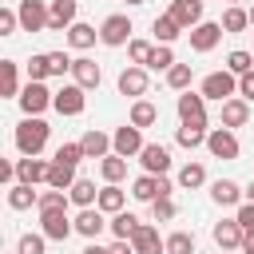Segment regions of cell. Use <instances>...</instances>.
I'll list each match as a JSON object with an SVG mask.
<instances>
[{
  "mask_svg": "<svg viewBox=\"0 0 254 254\" xmlns=\"http://www.w3.org/2000/svg\"><path fill=\"white\" fill-rule=\"evenodd\" d=\"M167 254H194V234L175 230V234L167 238Z\"/></svg>",
  "mask_w": 254,
  "mask_h": 254,
  "instance_id": "obj_40",
  "label": "cell"
},
{
  "mask_svg": "<svg viewBox=\"0 0 254 254\" xmlns=\"http://www.w3.org/2000/svg\"><path fill=\"white\" fill-rule=\"evenodd\" d=\"M16 179V163H0V183H12Z\"/></svg>",
  "mask_w": 254,
  "mask_h": 254,
  "instance_id": "obj_53",
  "label": "cell"
},
{
  "mask_svg": "<svg viewBox=\"0 0 254 254\" xmlns=\"http://www.w3.org/2000/svg\"><path fill=\"white\" fill-rule=\"evenodd\" d=\"M242 238H246V230H242V222H238V218H230V222H218V226H214V242H218V250H238V246H242Z\"/></svg>",
  "mask_w": 254,
  "mask_h": 254,
  "instance_id": "obj_20",
  "label": "cell"
},
{
  "mask_svg": "<svg viewBox=\"0 0 254 254\" xmlns=\"http://www.w3.org/2000/svg\"><path fill=\"white\" fill-rule=\"evenodd\" d=\"M48 135H52V127H48L40 115H24L20 127H16V147H20V155H40V151L48 147Z\"/></svg>",
  "mask_w": 254,
  "mask_h": 254,
  "instance_id": "obj_1",
  "label": "cell"
},
{
  "mask_svg": "<svg viewBox=\"0 0 254 254\" xmlns=\"http://www.w3.org/2000/svg\"><path fill=\"white\" fill-rule=\"evenodd\" d=\"M115 87H119V95H147V67L143 64H131V67H123L119 71V79H115Z\"/></svg>",
  "mask_w": 254,
  "mask_h": 254,
  "instance_id": "obj_9",
  "label": "cell"
},
{
  "mask_svg": "<svg viewBox=\"0 0 254 254\" xmlns=\"http://www.w3.org/2000/svg\"><path fill=\"white\" fill-rule=\"evenodd\" d=\"M147 67H151V71H171V67H175V52H171V44H159V48L151 52Z\"/></svg>",
  "mask_w": 254,
  "mask_h": 254,
  "instance_id": "obj_38",
  "label": "cell"
},
{
  "mask_svg": "<svg viewBox=\"0 0 254 254\" xmlns=\"http://www.w3.org/2000/svg\"><path fill=\"white\" fill-rule=\"evenodd\" d=\"M242 28H250V12L238 8V4H230L222 12V32H242Z\"/></svg>",
  "mask_w": 254,
  "mask_h": 254,
  "instance_id": "obj_36",
  "label": "cell"
},
{
  "mask_svg": "<svg viewBox=\"0 0 254 254\" xmlns=\"http://www.w3.org/2000/svg\"><path fill=\"white\" fill-rule=\"evenodd\" d=\"M171 190H175V183H171L167 175H139V179L131 183V194H135L139 202H155V198H171Z\"/></svg>",
  "mask_w": 254,
  "mask_h": 254,
  "instance_id": "obj_2",
  "label": "cell"
},
{
  "mask_svg": "<svg viewBox=\"0 0 254 254\" xmlns=\"http://www.w3.org/2000/svg\"><path fill=\"white\" fill-rule=\"evenodd\" d=\"M20 99V107H24V115H40L44 107H52V99H56V91H48L44 83H36V79H28V87L16 95Z\"/></svg>",
  "mask_w": 254,
  "mask_h": 254,
  "instance_id": "obj_4",
  "label": "cell"
},
{
  "mask_svg": "<svg viewBox=\"0 0 254 254\" xmlns=\"http://www.w3.org/2000/svg\"><path fill=\"white\" fill-rule=\"evenodd\" d=\"M139 163H143L147 175H167V171H171V151H167L163 143H147V147L139 151Z\"/></svg>",
  "mask_w": 254,
  "mask_h": 254,
  "instance_id": "obj_13",
  "label": "cell"
},
{
  "mask_svg": "<svg viewBox=\"0 0 254 254\" xmlns=\"http://www.w3.org/2000/svg\"><path fill=\"white\" fill-rule=\"evenodd\" d=\"M48 167H52V163H44L40 155H24V159L16 163V179H20V183H32V187H36V183H48Z\"/></svg>",
  "mask_w": 254,
  "mask_h": 254,
  "instance_id": "obj_17",
  "label": "cell"
},
{
  "mask_svg": "<svg viewBox=\"0 0 254 254\" xmlns=\"http://www.w3.org/2000/svg\"><path fill=\"white\" fill-rule=\"evenodd\" d=\"M238 222H242V230L246 234H254V202H246V206H238V214H234Z\"/></svg>",
  "mask_w": 254,
  "mask_h": 254,
  "instance_id": "obj_50",
  "label": "cell"
},
{
  "mask_svg": "<svg viewBox=\"0 0 254 254\" xmlns=\"http://www.w3.org/2000/svg\"><path fill=\"white\" fill-rule=\"evenodd\" d=\"M127 4H147V0H127Z\"/></svg>",
  "mask_w": 254,
  "mask_h": 254,
  "instance_id": "obj_57",
  "label": "cell"
},
{
  "mask_svg": "<svg viewBox=\"0 0 254 254\" xmlns=\"http://www.w3.org/2000/svg\"><path fill=\"white\" fill-rule=\"evenodd\" d=\"M16 254H44V234H24Z\"/></svg>",
  "mask_w": 254,
  "mask_h": 254,
  "instance_id": "obj_48",
  "label": "cell"
},
{
  "mask_svg": "<svg viewBox=\"0 0 254 254\" xmlns=\"http://www.w3.org/2000/svg\"><path fill=\"white\" fill-rule=\"evenodd\" d=\"M151 32H155V40L159 44H171V40H179V32H183V24L167 12V16H155V24H151Z\"/></svg>",
  "mask_w": 254,
  "mask_h": 254,
  "instance_id": "obj_27",
  "label": "cell"
},
{
  "mask_svg": "<svg viewBox=\"0 0 254 254\" xmlns=\"http://www.w3.org/2000/svg\"><path fill=\"white\" fill-rule=\"evenodd\" d=\"M151 52H155V44H147V40H131V44H127V56H131V64H143V67H147Z\"/></svg>",
  "mask_w": 254,
  "mask_h": 254,
  "instance_id": "obj_43",
  "label": "cell"
},
{
  "mask_svg": "<svg viewBox=\"0 0 254 254\" xmlns=\"http://www.w3.org/2000/svg\"><path fill=\"white\" fill-rule=\"evenodd\" d=\"M99 175H103L107 183H119V179L127 175V159H123V155H115V151H111V155H103V159H99Z\"/></svg>",
  "mask_w": 254,
  "mask_h": 254,
  "instance_id": "obj_32",
  "label": "cell"
},
{
  "mask_svg": "<svg viewBox=\"0 0 254 254\" xmlns=\"http://www.w3.org/2000/svg\"><path fill=\"white\" fill-rule=\"evenodd\" d=\"M218 254H234V250H218Z\"/></svg>",
  "mask_w": 254,
  "mask_h": 254,
  "instance_id": "obj_59",
  "label": "cell"
},
{
  "mask_svg": "<svg viewBox=\"0 0 254 254\" xmlns=\"http://www.w3.org/2000/svg\"><path fill=\"white\" fill-rule=\"evenodd\" d=\"M246 119H250V103L230 95V99L222 103V127H230V131H234V127H246Z\"/></svg>",
  "mask_w": 254,
  "mask_h": 254,
  "instance_id": "obj_22",
  "label": "cell"
},
{
  "mask_svg": "<svg viewBox=\"0 0 254 254\" xmlns=\"http://www.w3.org/2000/svg\"><path fill=\"white\" fill-rule=\"evenodd\" d=\"M238 95L250 103L254 99V71H246V75H238Z\"/></svg>",
  "mask_w": 254,
  "mask_h": 254,
  "instance_id": "obj_51",
  "label": "cell"
},
{
  "mask_svg": "<svg viewBox=\"0 0 254 254\" xmlns=\"http://www.w3.org/2000/svg\"><path fill=\"white\" fill-rule=\"evenodd\" d=\"M206 127H198V123H183L179 131H175V139H179V147H187V151H194V147H202L206 143Z\"/></svg>",
  "mask_w": 254,
  "mask_h": 254,
  "instance_id": "obj_28",
  "label": "cell"
},
{
  "mask_svg": "<svg viewBox=\"0 0 254 254\" xmlns=\"http://www.w3.org/2000/svg\"><path fill=\"white\" fill-rule=\"evenodd\" d=\"M242 194H246V190H242L238 183H230V179H218V183H210V198H214L218 206H234Z\"/></svg>",
  "mask_w": 254,
  "mask_h": 254,
  "instance_id": "obj_25",
  "label": "cell"
},
{
  "mask_svg": "<svg viewBox=\"0 0 254 254\" xmlns=\"http://www.w3.org/2000/svg\"><path fill=\"white\" fill-rule=\"evenodd\" d=\"M139 131H143V127H135V123H127V127H119V131L111 135V151H115V155H123V159H131V155H139V151L147 147Z\"/></svg>",
  "mask_w": 254,
  "mask_h": 254,
  "instance_id": "obj_6",
  "label": "cell"
},
{
  "mask_svg": "<svg viewBox=\"0 0 254 254\" xmlns=\"http://www.w3.org/2000/svg\"><path fill=\"white\" fill-rule=\"evenodd\" d=\"M218 40H222V24H214V20H202V24L190 28V48L194 52H210Z\"/></svg>",
  "mask_w": 254,
  "mask_h": 254,
  "instance_id": "obj_16",
  "label": "cell"
},
{
  "mask_svg": "<svg viewBox=\"0 0 254 254\" xmlns=\"http://www.w3.org/2000/svg\"><path fill=\"white\" fill-rule=\"evenodd\" d=\"M52 16H48V32H67L71 24H75V12H79V0H52V8H48Z\"/></svg>",
  "mask_w": 254,
  "mask_h": 254,
  "instance_id": "obj_14",
  "label": "cell"
},
{
  "mask_svg": "<svg viewBox=\"0 0 254 254\" xmlns=\"http://www.w3.org/2000/svg\"><path fill=\"white\" fill-rule=\"evenodd\" d=\"M0 95H20V71H16V60H0Z\"/></svg>",
  "mask_w": 254,
  "mask_h": 254,
  "instance_id": "obj_31",
  "label": "cell"
},
{
  "mask_svg": "<svg viewBox=\"0 0 254 254\" xmlns=\"http://www.w3.org/2000/svg\"><path fill=\"white\" fill-rule=\"evenodd\" d=\"M123 202H127V194H123V187H119V183L99 187V202H95V206H99L103 214H119V210H123Z\"/></svg>",
  "mask_w": 254,
  "mask_h": 254,
  "instance_id": "obj_24",
  "label": "cell"
},
{
  "mask_svg": "<svg viewBox=\"0 0 254 254\" xmlns=\"http://www.w3.org/2000/svg\"><path fill=\"white\" fill-rule=\"evenodd\" d=\"M167 83H171L175 91H187V87H190V64H175V67L167 71Z\"/></svg>",
  "mask_w": 254,
  "mask_h": 254,
  "instance_id": "obj_42",
  "label": "cell"
},
{
  "mask_svg": "<svg viewBox=\"0 0 254 254\" xmlns=\"http://www.w3.org/2000/svg\"><path fill=\"white\" fill-rule=\"evenodd\" d=\"M16 12H20V28L24 32H44L48 28V16H52L44 0H20Z\"/></svg>",
  "mask_w": 254,
  "mask_h": 254,
  "instance_id": "obj_7",
  "label": "cell"
},
{
  "mask_svg": "<svg viewBox=\"0 0 254 254\" xmlns=\"http://www.w3.org/2000/svg\"><path fill=\"white\" fill-rule=\"evenodd\" d=\"M107 254H135V246H131V238H115L107 246Z\"/></svg>",
  "mask_w": 254,
  "mask_h": 254,
  "instance_id": "obj_52",
  "label": "cell"
},
{
  "mask_svg": "<svg viewBox=\"0 0 254 254\" xmlns=\"http://www.w3.org/2000/svg\"><path fill=\"white\" fill-rule=\"evenodd\" d=\"M95 36H99V32H95L91 24H79V20L67 28V44H71V48H79V52H87V48L95 44Z\"/></svg>",
  "mask_w": 254,
  "mask_h": 254,
  "instance_id": "obj_30",
  "label": "cell"
},
{
  "mask_svg": "<svg viewBox=\"0 0 254 254\" xmlns=\"http://www.w3.org/2000/svg\"><path fill=\"white\" fill-rule=\"evenodd\" d=\"M71 183H75V163H60V159H52V167H48V187H56V190H71Z\"/></svg>",
  "mask_w": 254,
  "mask_h": 254,
  "instance_id": "obj_23",
  "label": "cell"
},
{
  "mask_svg": "<svg viewBox=\"0 0 254 254\" xmlns=\"http://www.w3.org/2000/svg\"><path fill=\"white\" fill-rule=\"evenodd\" d=\"M79 143H83V155H87V159H103V155L111 151V135H103V131H95V127H91Z\"/></svg>",
  "mask_w": 254,
  "mask_h": 254,
  "instance_id": "obj_26",
  "label": "cell"
},
{
  "mask_svg": "<svg viewBox=\"0 0 254 254\" xmlns=\"http://www.w3.org/2000/svg\"><path fill=\"white\" fill-rule=\"evenodd\" d=\"M71 56L67 52H48V67H52V75H64V71H71Z\"/></svg>",
  "mask_w": 254,
  "mask_h": 254,
  "instance_id": "obj_45",
  "label": "cell"
},
{
  "mask_svg": "<svg viewBox=\"0 0 254 254\" xmlns=\"http://www.w3.org/2000/svg\"><path fill=\"white\" fill-rule=\"evenodd\" d=\"M206 151H210L214 159H238V139H234V131H230V127H214V131L206 135Z\"/></svg>",
  "mask_w": 254,
  "mask_h": 254,
  "instance_id": "obj_11",
  "label": "cell"
},
{
  "mask_svg": "<svg viewBox=\"0 0 254 254\" xmlns=\"http://www.w3.org/2000/svg\"><path fill=\"white\" fill-rule=\"evenodd\" d=\"M155 119H159V107H155L151 99H135V103H131V123H135V127H151Z\"/></svg>",
  "mask_w": 254,
  "mask_h": 254,
  "instance_id": "obj_34",
  "label": "cell"
},
{
  "mask_svg": "<svg viewBox=\"0 0 254 254\" xmlns=\"http://www.w3.org/2000/svg\"><path fill=\"white\" fill-rule=\"evenodd\" d=\"M107 226H111V234H115V238H131V234L139 230V218H135L131 210H119V214H111V222H107Z\"/></svg>",
  "mask_w": 254,
  "mask_h": 254,
  "instance_id": "obj_35",
  "label": "cell"
},
{
  "mask_svg": "<svg viewBox=\"0 0 254 254\" xmlns=\"http://www.w3.org/2000/svg\"><path fill=\"white\" fill-rule=\"evenodd\" d=\"M226 71H234V75L254 71V56H250V52H230V56H226Z\"/></svg>",
  "mask_w": 254,
  "mask_h": 254,
  "instance_id": "obj_41",
  "label": "cell"
},
{
  "mask_svg": "<svg viewBox=\"0 0 254 254\" xmlns=\"http://www.w3.org/2000/svg\"><path fill=\"white\" fill-rule=\"evenodd\" d=\"M48 75H52V67H48V56H32V60H28V79L44 83Z\"/></svg>",
  "mask_w": 254,
  "mask_h": 254,
  "instance_id": "obj_44",
  "label": "cell"
},
{
  "mask_svg": "<svg viewBox=\"0 0 254 254\" xmlns=\"http://www.w3.org/2000/svg\"><path fill=\"white\" fill-rule=\"evenodd\" d=\"M56 159H60V163H79V159H87V155H83V143H64V147L56 151Z\"/></svg>",
  "mask_w": 254,
  "mask_h": 254,
  "instance_id": "obj_46",
  "label": "cell"
},
{
  "mask_svg": "<svg viewBox=\"0 0 254 254\" xmlns=\"http://www.w3.org/2000/svg\"><path fill=\"white\" fill-rule=\"evenodd\" d=\"M171 16L183 28H194V24H202V0H171Z\"/></svg>",
  "mask_w": 254,
  "mask_h": 254,
  "instance_id": "obj_21",
  "label": "cell"
},
{
  "mask_svg": "<svg viewBox=\"0 0 254 254\" xmlns=\"http://www.w3.org/2000/svg\"><path fill=\"white\" fill-rule=\"evenodd\" d=\"M131 246H135V254H167V242H163L159 230L147 226V222H139V230L131 234Z\"/></svg>",
  "mask_w": 254,
  "mask_h": 254,
  "instance_id": "obj_15",
  "label": "cell"
},
{
  "mask_svg": "<svg viewBox=\"0 0 254 254\" xmlns=\"http://www.w3.org/2000/svg\"><path fill=\"white\" fill-rule=\"evenodd\" d=\"M40 222H44V238H56V242H64L75 230V218H67V210H40Z\"/></svg>",
  "mask_w": 254,
  "mask_h": 254,
  "instance_id": "obj_12",
  "label": "cell"
},
{
  "mask_svg": "<svg viewBox=\"0 0 254 254\" xmlns=\"http://www.w3.org/2000/svg\"><path fill=\"white\" fill-rule=\"evenodd\" d=\"M230 4H238V0H230Z\"/></svg>",
  "mask_w": 254,
  "mask_h": 254,
  "instance_id": "obj_60",
  "label": "cell"
},
{
  "mask_svg": "<svg viewBox=\"0 0 254 254\" xmlns=\"http://www.w3.org/2000/svg\"><path fill=\"white\" fill-rule=\"evenodd\" d=\"M71 75H75V83H79L83 91H91V87H99V79H103V71H99V64H95V60H87V56H79V60L71 64Z\"/></svg>",
  "mask_w": 254,
  "mask_h": 254,
  "instance_id": "obj_19",
  "label": "cell"
},
{
  "mask_svg": "<svg viewBox=\"0 0 254 254\" xmlns=\"http://www.w3.org/2000/svg\"><path fill=\"white\" fill-rule=\"evenodd\" d=\"M202 183H206L202 163H187V167L179 171V187H183V190H194V187H202Z\"/></svg>",
  "mask_w": 254,
  "mask_h": 254,
  "instance_id": "obj_37",
  "label": "cell"
},
{
  "mask_svg": "<svg viewBox=\"0 0 254 254\" xmlns=\"http://www.w3.org/2000/svg\"><path fill=\"white\" fill-rule=\"evenodd\" d=\"M179 119H183V123H198V127H206V95L187 87V91L179 95Z\"/></svg>",
  "mask_w": 254,
  "mask_h": 254,
  "instance_id": "obj_5",
  "label": "cell"
},
{
  "mask_svg": "<svg viewBox=\"0 0 254 254\" xmlns=\"http://www.w3.org/2000/svg\"><path fill=\"white\" fill-rule=\"evenodd\" d=\"M151 214H155V222H171L175 218V202L171 198H155L151 202Z\"/></svg>",
  "mask_w": 254,
  "mask_h": 254,
  "instance_id": "obj_47",
  "label": "cell"
},
{
  "mask_svg": "<svg viewBox=\"0 0 254 254\" xmlns=\"http://www.w3.org/2000/svg\"><path fill=\"white\" fill-rule=\"evenodd\" d=\"M20 28V12H12V8H4L0 12V36H12Z\"/></svg>",
  "mask_w": 254,
  "mask_h": 254,
  "instance_id": "obj_49",
  "label": "cell"
},
{
  "mask_svg": "<svg viewBox=\"0 0 254 254\" xmlns=\"http://www.w3.org/2000/svg\"><path fill=\"white\" fill-rule=\"evenodd\" d=\"M250 24H254V8H250Z\"/></svg>",
  "mask_w": 254,
  "mask_h": 254,
  "instance_id": "obj_58",
  "label": "cell"
},
{
  "mask_svg": "<svg viewBox=\"0 0 254 254\" xmlns=\"http://www.w3.org/2000/svg\"><path fill=\"white\" fill-rule=\"evenodd\" d=\"M103 226H107V218H103L99 206H83V210L75 214V234H83V238H99Z\"/></svg>",
  "mask_w": 254,
  "mask_h": 254,
  "instance_id": "obj_18",
  "label": "cell"
},
{
  "mask_svg": "<svg viewBox=\"0 0 254 254\" xmlns=\"http://www.w3.org/2000/svg\"><path fill=\"white\" fill-rule=\"evenodd\" d=\"M79 254H107V250H103V246H95V242H91V246H83V250H79Z\"/></svg>",
  "mask_w": 254,
  "mask_h": 254,
  "instance_id": "obj_55",
  "label": "cell"
},
{
  "mask_svg": "<svg viewBox=\"0 0 254 254\" xmlns=\"http://www.w3.org/2000/svg\"><path fill=\"white\" fill-rule=\"evenodd\" d=\"M198 91H202L206 99H218V103H226V99L238 91V75H234V71H226V67H222V71H210V75L202 79V87H198Z\"/></svg>",
  "mask_w": 254,
  "mask_h": 254,
  "instance_id": "obj_3",
  "label": "cell"
},
{
  "mask_svg": "<svg viewBox=\"0 0 254 254\" xmlns=\"http://www.w3.org/2000/svg\"><path fill=\"white\" fill-rule=\"evenodd\" d=\"M52 107H56L60 115H79V111L87 107V95H83V87H79V83H67V87H60V91H56Z\"/></svg>",
  "mask_w": 254,
  "mask_h": 254,
  "instance_id": "obj_10",
  "label": "cell"
},
{
  "mask_svg": "<svg viewBox=\"0 0 254 254\" xmlns=\"http://www.w3.org/2000/svg\"><path fill=\"white\" fill-rule=\"evenodd\" d=\"M99 40L107 48H119V44H131V20L127 16H107L99 24Z\"/></svg>",
  "mask_w": 254,
  "mask_h": 254,
  "instance_id": "obj_8",
  "label": "cell"
},
{
  "mask_svg": "<svg viewBox=\"0 0 254 254\" xmlns=\"http://www.w3.org/2000/svg\"><path fill=\"white\" fill-rule=\"evenodd\" d=\"M32 202H40V194L32 190V183H16V187H8V206H12V210H28Z\"/></svg>",
  "mask_w": 254,
  "mask_h": 254,
  "instance_id": "obj_29",
  "label": "cell"
},
{
  "mask_svg": "<svg viewBox=\"0 0 254 254\" xmlns=\"http://www.w3.org/2000/svg\"><path fill=\"white\" fill-rule=\"evenodd\" d=\"M246 198H250V202H254V183H250V187H246Z\"/></svg>",
  "mask_w": 254,
  "mask_h": 254,
  "instance_id": "obj_56",
  "label": "cell"
},
{
  "mask_svg": "<svg viewBox=\"0 0 254 254\" xmlns=\"http://www.w3.org/2000/svg\"><path fill=\"white\" fill-rule=\"evenodd\" d=\"M238 250H242V254H254V234H246V238H242V246H238Z\"/></svg>",
  "mask_w": 254,
  "mask_h": 254,
  "instance_id": "obj_54",
  "label": "cell"
},
{
  "mask_svg": "<svg viewBox=\"0 0 254 254\" xmlns=\"http://www.w3.org/2000/svg\"><path fill=\"white\" fill-rule=\"evenodd\" d=\"M67 194H71V202H75V206H91V202H99V190H95V183H91V179H75Z\"/></svg>",
  "mask_w": 254,
  "mask_h": 254,
  "instance_id": "obj_33",
  "label": "cell"
},
{
  "mask_svg": "<svg viewBox=\"0 0 254 254\" xmlns=\"http://www.w3.org/2000/svg\"><path fill=\"white\" fill-rule=\"evenodd\" d=\"M67 198H71L67 190H56V187H52V190H44V194H40V202H36V206H40V210H67Z\"/></svg>",
  "mask_w": 254,
  "mask_h": 254,
  "instance_id": "obj_39",
  "label": "cell"
}]
</instances>
